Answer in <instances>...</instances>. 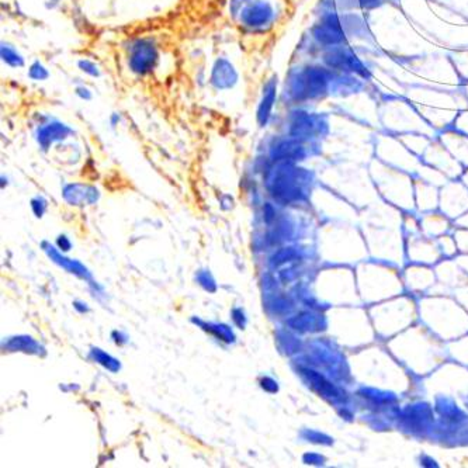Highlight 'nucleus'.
I'll return each instance as SVG.
<instances>
[{
    "instance_id": "nucleus-1",
    "label": "nucleus",
    "mask_w": 468,
    "mask_h": 468,
    "mask_svg": "<svg viewBox=\"0 0 468 468\" xmlns=\"http://www.w3.org/2000/svg\"><path fill=\"white\" fill-rule=\"evenodd\" d=\"M42 248H44V250L46 252V254L51 257L52 262H55L57 265H60L61 268H64L65 270H68L69 273H72V275H75V276H78V277H80V279L92 280L90 273L87 272V269H86L82 263L76 262V260H71V259L62 256L54 246L48 245L46 242L42 243Z\"/></svg>"
},
{
    "instance_id": "nucleus-2",
    "label": "nucleus",
    "mask_w": 468,
    "mask_h": 468,
    "mask_svg": "<svg viewBox=\"0 0 468 468\" xmlns=\"http://www.w3.org/2000/svg\"><path fill=\"white\" fill-rule=\"evenodd\" d=\"M79 184L76 186H69L64 196L67 198L68 202H71L72 205H80V204H92L97 200V191L94 189L90 187H85L82 189V191H79Z\"/></svg>"
},
{
    "instance_id": "nucleus-3",
    "label": "nucleus",
    "mask_w": 468,
    "mask_h": 468,
    "mask_svg": "<svg viewBox=\"0 0 468 468\" xmlns=\"http://www.w3.org/2000/svg\"><path fill=\"white\" fill-rule=\"evenodd\" d=\"M6 347L10 349V350H15V352H26V353H31V354H40V353L44 352L42 346L30 336L12 338L6 343Z\"/></svg>"
},
{
    "instance_id": "nucleus-4",
    "label": "nucleus",
    "mask_w": 468,
    "mask_h": 468,
    "mask_svg": "<svg viewBox=\"0 0 468 468\" xmlns=\"http://www.w3.org/2000/svg\"><path fill=\"white\" fill-rule=\"evenodd\" d=\"M90 357L96 363H98L100 366H103L104 369H107L112 373H117L121 369V364H120V361L117 358H114L113 356L107 354L106 352L98 349V347H93L90 350Z\"/></svg>"
},
{
    "instance_id": "nucleus-5",
    "label": "nucleus",
    "mask_w": 468,
    "mask_h": 468,
    "mask_svg": "<svg viewBox=\"0 0 468 468\" xmlns=\"http://www.w3.org/2000/svg\"><path fill=\"white\" fill-rule=\"evenodd\" d=\"M194 322H198L200 327L207 331V332H210L211 335H214L217 339L220 340H224L227 343H231L235 340V335L232 332V329L227 325H223V324H205V322H201V321H194Z\"/></svg>"
},
{
    "instance_id": "nucleus-6",
    "label": "nucleus",
    "mask_w": 468,
    "mask_h": 468,
    "mask_svg": "<svg viewBox=\"0 0 468 468\" xmlns=\"http://www.w3.org/2000/svg\"><path fill=\"white\" fill-rule=\"evenodd\" d=\"M197 280L202 286V288L207 290L208 293H216L217 291V284H216L214 279L211 277V275L208 273V272H205V270L200 272L197 275Z\"/></svg>"
},
{
    "instance_id": "nucleus-7",
    "label": "nucleus",
    "mask_w": 468,
    "mask_h": 468,
    "mask_svg": "<svg viewBox=\"0 0 468 468\" xmlns=\"http://www.w3.org/2000/svg\"><path fill=\"white\" fill-rule=\"evenodd\" d=\"M232 320H234V322H235L241 329L245 328V325H246V317H245V312L242 311V308H235V309H232Z\"/></svg>"
},
{
    "instance_id": "nucleus-8",
    "label": "nucleus",
    "mask_w": 468,
    "mask_h": 468,
    "mask_svg": "<svg viewBox=\"0 0 468 468\" xmlns=\"http://www.w3.org/2000/svg\"><path fill=\"white\" fill-rule=\"evenodd\" d=\"M31 205H33V210H34L35 216H37V217H42V214H44V211H45V204H44V201H42L41 198H37V200H33Z\"/></svg>"
},
{
    "instance_id": "nucleus-9",
    "label": "nucleus",
    "mask_w": 468,
    "mask_h": 468,
    "mask_svg": "<svg viewBox=\"0 0 468 468\" xmlns=\"http://www.w3.org/2000/svg\"><path fill=\"white\" fill-rule=\"evenodd\" d=\"M262 388L268 392H276L277 391V383L269 377H265L262 380Z\"/></svg>"
},
{
    "instance_id": "nucleus-10",
    "label": "nucleus",
    "mask_w": 468,
    "mask_h": 468,
    "mask_svg": "<svg viewBox=\"0 0 468 468\" xmlns=\"http://www.w3.org/2000/svg\"><path fill=\"white\" fill-rule=\"evenodd\" d=\"M58 246H60L64 252H68V250H71L72 243H71V241H69L67 236H60V238H58Z\"/></svg>"
}]
</instances>
